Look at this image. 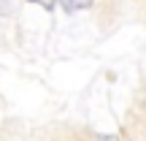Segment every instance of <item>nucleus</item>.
<instances>
[{"mask_svg": "<svg viewBox=\"0 0 146 141\" xmlns=\"http://www.w3.org/2000/svg\"><path fill=\"white\" fill-rule=\"evenodd\" d=\"M65 11H81V8H89L92 0H62Z\"/></svg>", "mask_w": 146, "mask_h": 141, "instance_id": "f257e3e1", "label": "nucleus"}, {"mask_svg": "<svg viewBox=\"0 0 146 141\" xmlns=\"http://www.w3.org/2000/svg\"><path fill=\"white\" fill-rule=\"evenodd\" d=\"M33 3L43 5V8H54V3H57V0H33Z\"/></svg>", "mask_w": 146, "mask_h": 141, "instance_id": "f03ea898", "label": "nucleus"}]
</instances>
